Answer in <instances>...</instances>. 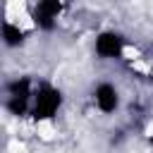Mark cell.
Listing matches in <instances>:
<instances>
[{
  "mask_svg": "<svg viewBox=\"0 0 153 153\" xmlns=\"http://www.w3.org/2000/svg\"><path fill=\"white\" fill-rule=\"evenodd\" d=\"M124 96L112 79H98L91 86V105L100 117H112L122 110Z\"/></svg>",
  "mask_w": 153,
  "mask_h": 153,
  "instance_id": "7a4b0ae2",
  "label": "cell"
},
{
  "mask_svg": "<svg viewBox=\"0 0 153 153\" xmlns=\"http://www.w3.org/2000/svg\"><path fill=\"white\" fill-rule=\"evenodd\" d=\"M65 2H67V5H69V2H76V0H65Z\"/></svg>",
  "mask_w": 153,
  "mask_h": 153,
  "instance_id": "3957f363",
  "label": "cell"
},
{
  "mask_svg": "<svg viewBox=\"0 0 153 153\" xmlns=\"http://www.w3.org/2000/svg\"><path fill=\"white\" fill-rule=\"evenodd\" d=\"M129 48H131V43L122 31L103 29L93 36V55L98 62H120V60H124Z\"/></svg>",
  "mask_w": 153,
  "mask_h": 153,
  "instance_id": "6da1fadb",
  "label": "cell"
}]
</instances>
